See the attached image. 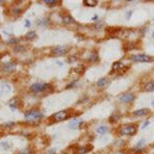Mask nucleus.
Segmentation results:
<instances>
[{
    "label": "nucleus",
    "instance_id": "obj_1",
    "mask_svg": "<svg viewBox=\"0 0 154 154\" xmlns=\"http://www.w3.org/2000/svg\"><path fill=\"white\" fill-rule=\"evenodd\" d=\"M119 135H123V136H133L137 133V127L135 126L134 124H125L120 126L118 130Z\"/></svg>",
    "mask_w": 154,
    "mask_h": 154
},
{
    "label": "nucleus",
    "instance_id": "obj_2",
    "mask_svg": "<svg viewBox=\"0 0 154 154\" xmlns=\"http://www.w3.org/2000/svg\"><path fill=\"white\" fill-rule=\"evenodd\" d=\"M68 117H69V110H62V111L55 113L54 115L51 116V119L56 122H59L62 120H65Z\"/></svg>",
    "mask_w": 154,
    "mask_h": 154
},
{
    "label": "nucleus",
    "instance_id": "obj_3",
    "mask_svg": "<svg viewBox=\"0 0 154 154\" xmlns=\"http://www.w3.org/2000/svg\"><path fill=\"white\" fill-rule=\"evenodd\" d=\"M42 117V113L38 110H31L25 114V119L26 120H35V119H39Z\"/></svg>",
    "mask_w": 154,
    "mask_h": 154
},
{
    "label": "nucleus",
    "instance_id": "obj_4",
    "mask_svg": "<svg viewBox=\"0 0 154 154\" xmlns=\"http://www.w3.org/2000/svg\"><path fill=\"white\" fill-rule=\"evenodd\" d=\"M48 87V84L46 83H42V82H36L31 85L30 89L34 93H41V92H44L45 89Z\"/></svg>",
    "mask_w": 154,
    "mask_h": 154
},
{
    "label": "nucleus",
    "instance_id": "obj_5",
    "mask_svg": "<svg viewBox=\"0 0 154 154\" xmlns=\"http://www.w3.org/2000/svg\"><path fill=\"white\" fill-rule=\"evenodd\" d=\"M132 60L138 63H149L152 61V58L147 55H135L132 56Z\"/></svg>",
    "mask_w": 154,
    "mask_h": 154
},
{
    "label": "nucleus",
    "instance_id": "obj_6",
    "mask_svg": "<svg viewBox=\"0 0 154 154\" xmlns=\"http://www.w3.org/2000/svg\"><path fill=\"white\" fill-rule=\"evenodd\" d=\"M135 100V95L132 93H126V94H123L119 97V101L121 103H130Z\"/></svg>",
    "mask_w": 154,
    "mask_h": 154
},
{
    "label": "nucleus",
    "instance_id": "obj_7",
    "mask_svg": "<svg viewBox=\"0 0 154 154\" xmlns=\"http://www.w3.org/2000/svg\"><path fill=\"white\" fill-rule=\"evenodd\" d=\"M66 53H67L66 47H64V46H56V48H54L51 50V55L53 56H62Z\"/></svg>",
    "mask_w": 154,
    "mask_h": 154
},
{
    "label": "nucleus",
    "instance_id": "obj_8",
    "mask_svg": "<svg viewBox=\"0 0 154 154\" xmlns=\"http://www.w3.org/2000/svg\"><path fill=\"white\" fill-rule=\"evenodd\" d=\"M149 112H150L149 109H147V108H142V109H138V110L134 111V112H133V115H134V116H138V117H140V116H144V115H146V114H148Z\"/></svg>",
    "mask_w": 154,
    "mask_h": 154
},
{
    "label": "nucleus",
    "instance_id": "obj_9",
    "mask_svg": "<svg viewBox=\"0 0 154 154\" xmlns=\"http://www.w3.org/2000/svg\"><path fill=\"white\" fill-rule=\"evenodd\" d=\"M122 68H125L124 66H123V64L121 62H115L114 64L112 65V70H113V72H116V71H118V74H120L121 73V69ZM122 74V73H121Z\"/></svg>",
    "mask_w": 154,
    "mask_h": 154
},
{
    "label": "nucleus",
    "instance_id": "obj_10",
    "mask_svg": "<svg viewBox=\"0 0 154 154\" xmlns=\"http://www.w3.org/2000/svg\"><path fill=\"white\" fill-rule=\"evenodd\" d=\"M92 147L90 146H81V147H78L77 149L75 150V154H85L90 151Z\"/></svg>",
    "mask_w": 154,
    "mask_h": 154
},
{
    "label": "nucleus",
    "instance_id": "obj_11",
    "mask_svg": "<svg viewBox=\"0 0 154 154\" xmlns=\"http://www.w3.org/2000/svg\"><path fill=\"white\" fill-rule=\"evenodd\" d=\"M14 64H13V63H8V64H5L2 66V71L4 72H13L14 70Z\"/></svg>",
    "mask_w": 154,
    "mask_h": 154
},
{
    "label": "nucleus",
    "instance_id": "obj_12",
    "mask_svg": "<svg viewBox=\"0 0 154 154\" xmlns=\"http://www.w3.org/2000/svg\"><path fill=\"white\" fill-rule=\"evenodd\" d=\"M144 89L146 92H153L154 90V82L153 81H150V82H147L144 86Z\"/></svg>",
    "mask_w": 154,
    "mask_h": 154
},
{
    "label": "nucleus",
    "instance_id": "obj_13",
    "mask_svg": "<svg viewBox=\"0 0 154 154\" xmlns=\"http://www.w3.org/2000/svg\"><path fill=\"white\" fill-rule=\"evenodd\" d=\"M107 82H108V78L103 77V78L99 79V80L97 81V85H98L99 87H103V86H105V85L107 84Z\"/></svg>",
    "mask_w": 154,
    "mask_h": 154
},
{
    "label": "nucleus",
    "instance_id": "obj_14",
    "mask_svg": "<svg viewBox=\"0 0 154 154\" xmlns=\"http://www.w3.org/2000/svg\"><path fill=\"white\" fill-rule=\"evenodd\" d=\"M107 132H108V126H105V125H101V126L97 128V133L99 135H104Z\"/></svg>",
    "mask_w": 154,
    "mask_h": 154
},
{
    "label": "nucleus",
    "instance_id": "obj_15",
    "mask_svg": "<svg viewBox=\"0 0 154 154\" xmlns=\"http://www.w3.org/2000/svg\"><path fill=\"white\" fill-rule=\"evenodd\" d=\"M119 118H120V115H119V114H117V113H114V114H112V115H111L109 121H110L111 123H115L116 121L119 120Z\"/></svg>",
    "mask_w": 154,
    "mask_h": 154
},
{
    "label": "nucleus",
    "instance_id": "obj_16",
    "mask_svg": "<svg viewBox=\"0 0 154 154\" xmlns=\"http://www.w3.org/2000/svg\"><path fill=\"white\" fill-rule=\"evenodd\" d=\"M97 3H98L97 0H84L83 1V4L86 6H96Z\"/></svg>",
    "mask_w": 154,
    "mask_h": 154
},
{
    "label": "nucleus",
    "instance_id": "obj_17",
    "mask_svg": "<svg viewBox=\"0 0 154 154\" xmlns=\"http://www.w3.org/2000/svg\"><path fill=\"white\" fill-rule=\"evenodd\" d=\"M73 22H74L73 18L71 15H69V14L63 18V23H64V24H70V23H73Z\"/></svg>",
    "mask_w": 154,
    "mask_h": 154
},
{
    "label": "nucleus",
    "instance_id": "obj_18",
    "mask_svg": "<svg viewBox=\"0 0 154 154\" xmlns=\"http://www.w3.org/2000/svg\"><path fill=\"white\" fill-rule=\"evenodd\" d=\"M123 48H124V51L126 53V51H128V50H130V49H133V48H135V44L133 43V42H130V43H126L123 46Z\"/></svg>",
    "mask_w": 154,
    "mask_h": 154
},
{
    "label": "nucleus",
    "instance_id": "obj_19",
    "mask_svg": "<svg viewBox=\"0 0 154 154\" xmlns=\"http://www.w3.org/2000/svg\"><path fill=\"white\" fill-rule=\"evenodd\" d=\"M35 37H36V33L34 31H30V32H28L26 34V38L27 39H34Z\"/></svg>",
    "mask_w": 154,
    "mask_h": 154
},
{
    "label": "nucleus",
    "instance_id": "obj_20",
    "mask_svg": "<svg viewBox=\"0 0 154 154\" xmlns=\"http://www.w3.org/2000/svg\"><path fill=\"white\" fill-rule=\"evenodd\" d=\"M78 122H79V119H77V118L73 119V120L70 122V127H74V126H75V125H76Z\"/></svg>",
    "mask_w": 154,
    "mask_h": 154
},
{
    "label": "nucleus",
    "instance_id": "obj_21",
    "mask_svg": "<svg viewBox=\"0 0 154 154\" xmlns=\"http://www.w3.org/2000/svg\"><path fill=\"white\" fill-rule=\"evenodd\" d=\"M44 2L46 3L47 5H54V4H56V0H44Z\"/></svg>",
    "mask_w": 154,
    "mask_h": 154
},
{
    "label": "nucleus",
    "instance_id": "obj_22",
    "mask_svg": "<svg viewBox=\"0 0 154 154\" xmlns=\"http://www.w3.org/2000/svg\"><path fill=\"white\" fill-rule=\"evenodd\" d=\"M14 50L18 51V53H21V51H24L25 50V47L24 46H21V45H20V46H15L14 47Z\"/></svg>",
    "mask_w": 154,
    "mask_h": 154
},
{
    "label": "nucleus",
    "instance_id": "obj_23",
    "mask_svg": "<svg viewBox=\"0 0 154 154\" xmlns=\"http://www.w3.org/2000/svg\"><path fill=\"white\" fill-rule=\"evenodd\" d=\"M31 153V150L29 149H25V150H21L19 152V154H30Z\"/></svg>",
    "mask_w": 154,
    "mask_h": 154
},
{
    "label": "nucleus",
    "instance_id": "obj_24",
    "mask_svg": "<svg viewBox=\"0 0 154 154\" xmlns=\"http://www.w3.org/2000/svg\"><path fill=\"white\" fill-rule=\"evenodd\" d=\"M13 125H14V122H8V123H4V124H3V126H4V127H11Z\"/></svg>",
    "mask_w": 154,
    "mask_h": 154
},
{
    "label": "nucleus",
    "instance_id": "obj_25",
    "mask_svg": "<svg viewBox=\"0 0 154 154\" xmlns=\"http://www.w3.org/2000/svg\"><path fill=\"white\" fill-rule=\"evenodd\" d=\"M144 143H145V140H144V139H142V140H141V141L139 142V143H138V145H137V148H139V147H141V146H142V145H143Z\"/></svg>",
    "mask_w": 154,
    "mask_h": 154
},
{
    "label": "nucleus",
    "instance_id": "obj_26",
    "mask_svg": "<svg viewBox=\"0 0 154 154\" xmlns=\"http://www.w3.org/2000/svg\"><path fill=\"white\" fill-rule=\"evenodd\" d=\"M44 154H56V151L54 149H50V150H47Z\"/></svg>",
    "mask_w": 154,
    "mask_h": 154
},
{
    "label": "nucleus",
    "instance_id": "obj_27",
    "mask_svg": "<svg viewBox=\"0 0 154 154\" xmlns=\"http://www.w3.org/2000/svg\"><path fill=\"white\" fill-rule=\"evenodd\" d=\"M18 42V40H16V39H14V38H13V39H10L9 40V43L10 44H14V43H16Z\"/></svg>",
    "mask_w": 154,
    "mask_h": 154
},
{
    "label": "nucleus",
    "instance_id": "obj_28",
    "mask_svg": "<svg viewBox=\"0 0 154 154\" xmlns=\"http://www.w3.org/2000/svg\"><path fill=\"white\" fill-rule=\"evenodd\" d=\"M22 11V9H20V8H15V9H14V14H20Z\"/></svg>",
    "mask_w": 154,
    "mask_h": 154
},
{
    "label": "nucleus",
    "instance_id": "obj_29",
    "mask_svg": "<svg viewBox=\"0 0 154 154\" xmlns=\"http://www.w3.org/2000/svg\"><path fill=\"white\" fill-rule=\"evenodd\" d=\"M75 83H76V81H74V82L70 83V85H68V86H67V88H70V87H73V86H74V85H75Z\"/></svg>",
    "mask_w": 154,
    "mask_h": 154
},
{
    "label": "nucleus",
    "instance_id": "obj_30",
    "mask_svg": "<svg viewBox=\"0 0 154 154\" xmlns=\"http://www.w3.org/2000/svg\"><path fill=\"white\" fill-rule=\"evenodd\" d=\"M132 14H133V11L130 10V11H128V13L126 14V16H127V19H129L130 18V15H132Z\"/></svg>",
    "mask_w": 154,
    "mask_h": 154
},
{
    "label": "nucleus",
    "instance_id": "obj_31",
    "mask_svg": "<svg viewBox=\"0 0 154 154\" xmlns=\"http://www.w3.org/2000/svg\"><path fill=\"white\" fill-rule=\"evenodd\" d=\"M148 124H149V120H147V121H146V122L144 123V125H143V126H142V128H145V127L147 126V125H148Z\"/></svg>",
    "mask_w": 154,
    "mask_h": 154
},
{
    "label": "nucleus",
    "instance_id": "obj_32",
    "mask_svg": "<svg viewBox=\"0 0 154 154\" xmlns=\"http://www.w3.org/2000/svg\"><path fill=\"white\" fill-rule=\"evenodd\" d=\"M1 146H3V147H5V148H8V147H9L7 143H1Z\"/></svg>",
    "mask_w": 154,
    "mask_h": 154
},
{
    "label": "nucleus",
    "instance_id": "obj_33",
    "mask_svg": "<svg viewBox=\"0 0 154 154\" xmlns=\"http://www.w3.org/2000/svg\"><path fill=\"white\" fill-rule=\"evenodd\" d=\"M98 19H99V16L98 15H95L94 18H93V21H98Z\"/></svg>",
    "mask_w": 154,
    "mask_h": 154
},
{
    "label": "nucleus",
    "instance_id": "obj_34",
    "mask_svg": "<svg viewBox=\"0 0 154 154\" xmlns=\"http://www.w3.org/2000/svg\"><path fill=\"white\" fill-rule=\"evenodd\" d=\"M29 26H30V22L28 20H26V27H29Z\"/></svg>",
    "mask_w": 154,
    "mask_h": 154
},
{
    "label": "nucleus",
    "instance_id": "obj_35",
    "mask_svg": "<svg viewBox=\"0 0 154 154\" xmlns=\"http://www.w3.org/2000/svg\"><path fill=\"white\" fill-rule=\"evenodd\" d=\"M152 105H153V106H154V100H153V102H152Z\"/></svg>",
    "mask_w": 154,
    "mask_h": 154
},
{
    "label": "nucleus",
    "instance_id": "obj_36",
    "mask_svg": "<svg viewBox=\"0 0 154 154\" xmlns=\"http://www.w3.org/2000/svg\"><path fill=\"white\" fill-rule=\"evenodd\" d=\"M1 2H2V1H1V0H0V3H1Z\"/></svg>",
    "mask_w": 154,
    "mask_h": 154
},
{
    "label": "nucleus",
    "instance_id": "obj_37",
    "mask_svg": "<svg viewBox=\"0 0 154 154\" xmlns=\"http://www.w3.org/2000/svg\"><path fill=\"white\" fill-rule=\"evenodd\" d=\"M153 36H154V32H153Z\"/></svg>",
    "mask_w": 154,
    "mask_h": 154
}]
</instances>
